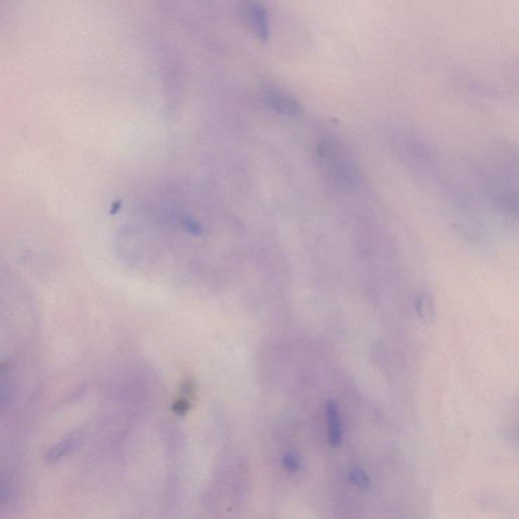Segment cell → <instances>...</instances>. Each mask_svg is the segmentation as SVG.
<instances>
[{
    "label": "cell",
    "mask_w": 519,
    "mask_h": 519,
    "mask_svg": "<svg viewBox=\"0 0 519 519\" xmlns=\"http://www.w3.org/2000/svg\"><path fill=\"white\" fill-rule=\"evenodd\" d=\"M261 92L267 105L279 114L294 118L303 116V108L300 102L280 85L272 81H262Z\"/></svg>",
    "instance_id": "1"
},
{
    "label": "cell",
    "mask_w": 519,
    "mask_h": 519,
    "mask_svg": "<svg viewBox=\"0 0 519 519\" xmlns=\"http://www.w3.org/2000/svg\"><path fill=\"white\" fill-rule=\"evenodd\" d=\"M240 15L244 26L261 42L268 40L270 17L268 11L259 0H240Z\"/></svg>",
    "instance_id": "2"
},
{
    "label": "cell",
    "mask_w": 519,
    "mask_h": 519,
    "mask_svg": "<svg viewBox=\"0 0 519 519\" xmlns=\"http://www.w3.org/2000/svg\"><path fill=\"white\" fill-rule=\"evenodd\" d=\"M327 417L328 443L333 448H339L342 443V422L340 418L339 407L335 401H328Z\"/></svg>",
    "instance_id": "3"
},
{
    "label": "cell",
    "mask_w": 519,
    "mask_h": 519,
    "mask_svg": "<svg viewBox=\"0 0 519 519\" xmlns=\"http://www.w3.org/2000/svg\"><path fill=\"white\" fill-rule=\"evenodd\" d=\"M417 314L420 319L421 323L425 326H433L436 319V310H435L434 301L431 294L428 291L420 292L415 300Z\"/></svg>",
    "instance_id": "4"
},
{
    "label": "cell",
    "mask_w": 519,
    "mask_h": 519,
    "mask_svg": "<svg viewBox=\"0 0 519 519\" xmlns=\"http://www.w3.org/2000/svg\"><path fill=\"white\" fill-rule=\"evenodd\" d=\"M76 446L77 439L76 437H67V438L63 439L62 441L56 444L50 450L48 455H47V462H50V464H54V462L60 461L63 457L69 455Z\"/></svg>",
    "instance_id": "5"
},
{
    "label": "cell",
    "mask_w": 519,
    "mask_h": 519,
    "mask_svg": "<svg viewBox=\"0 0 519 519\" xmlns=\"http://www.w3.org/2000/svg\"><path fill=\"white\" fill-rule=\"evenodd\" d=\"M349 478L354 486L362 491H367L371 488V479L364 470L359 468L351 469L349 471Z\"/></svg>",
    "instance_id": "6"
},
{
    "label": "cell",
    "mask_w": 519,
    "mask_h": 519,
    "mask_svg": "<svg viewBox=\"0 0 519 519\" xmlns=\"http://www.w3.org/2000/svg\"><path fill=\"white\" fill-rule=\"evenodd\" d=\"M8 387H4V385H0V410L4 407V405L8 402Z\"/></svg>",
    "instance_id": "7"
},
{
    "label": "cell",
    "mask_w": 519,
    "mask_h": 519,
    "mask_svg": "<svg viewBox=\"0 0 519 519\" xmlns=\"http://www.w3.org/2000/svg\"><path fill=\"white\" fill-rule=\"evenodd\" d=\"M287 466H289V470L291 471H296L298 468V462H296V459H294V457H287Z\"/></svg>",
    "instance_id": "8"
}]
</instances>
